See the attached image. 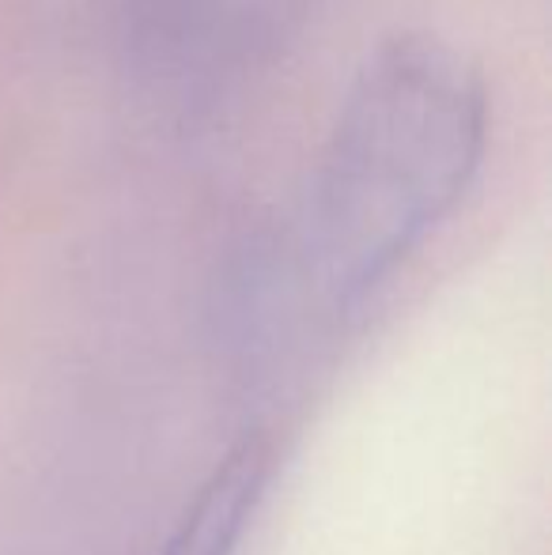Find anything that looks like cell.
Listing matches in <instances>:
<instances>
[{
	"instance_id": "6da1fadb",
	"label": "cell",
	"mask_w": 552,
	"mask_h": 555,
	"mask_svg": "<svg viewBox=\"0 0 552 555\" xmlns=\"http://www.w3.org/2000/svg\"><path fill=\"white\" fill-rule=\"evenodd\" d=\"M488 144V88L435 35H394L314 152L292 216L261 246L258 280L307 310H348L465 197Z\"/></svg>"
},
{
	"instance_id": "7a4b0ae2",
	"label": "cell",
	"mask_w": 552,
	"mask_h": 555,
	"mask_svg": "<svg viewBox=\"0 0 552 555\" xmlns=\"http://www.w3.org/2000/svg\"><path fill=\"white\" fill-rule=\"evenodd\" d=\"M318 0H133L137 68L175 99H208L261 68Z\"/></svg>"
},
{
	"instance_id": "3957f363",
	"label": "cell",
	"mask_w": 552,
	"mask_h": 555,
	"mask_svg": "<svg viewBox=\"0 0 552 555\" xmlns=\"http://www.w3.org/2000/svg\"><path fill=\"white\" fill-rule=\"evenodd\" d=\"M269 476V442L246 435L223 453V461L201 483L197 499L182 514L159 555H231L243 537Z\"/></svg>"
}]
</instances>
